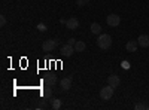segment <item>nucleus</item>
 Wrapping results in <instances>:
<instances>
[{
    "instance_id": "1",
    "label": "nucleus",
    "mask_w": 149,
    "mask_h": 110,
    "mask_svg": "<svg viewBox=\"0 0 149 110\" xmlns=\"http://www.w3.org/2000/svg\"><path fill=\"white\" fill-rule=\"evenodd\" d=\"M97 46L100 48V49H103V51L109 49V48L112 46V37H110L109 34H106V33L98 34V37H97Z\"/></svg>"
},
{
    "instance_id": "2",
    "label": "nucleus",
    "mask_w": 149,
    "mask_h": 110,
    "mask_svg": "<svg viewBox=\"0 0 149 110\" xmlns=\"http://www.w3.org/2000/svg\"><path fill=\"white\" fill-rule=\"evenodd\" d=\"M113 91H115V88H112L110 85H107V86L102 88V89H100V98L104 100V101L110 100L112 97H113Z\"/></svg>"
},
{
    "instance_id": "3",
    "label": "nucleus",
    "mask_w": 149,
    "mask_h": 110,
    "mask_svg": "<svg viewBox=\"0 0 149 110\" xmlns=\"http://www.w3.org/2000/svg\"><path fill=\"white\" fill-rule=\"evenodd\" d=\"M106 22H107V26H110V27H118L121 24V17L116 15V14H110V15H107Z\"/></svg>"
},
{
    "instance_id": "4",
    "label": "nucleus",
    "mask_w": 149,
    "mask_h": 110,
    "mask_svg": "<svg viewBox=\"0 0 149 110\" xmlns=\"http://www.w3.org/2000/svg\"><path fill=\"white\" fill-rule=\"evenodd\" d=\"M55 48H57V40H55V39H48V40H45L43 45H42V49H43L45 52H52Z\"/></svg>"
},
{
    "instance_id": "5",
    "label": "nucleus",
    "mask_w": 149,
    "mask_h": 110,
    "mask_svg": "<svg viewBox=\"0 0 149 110\" xmlns=\"http://www.w3.org/2000/svg\"><path fill=\"white\" fill-rule=\"evenodd\" d=\"M60 52H61V55L63 57H72L73 54H74V46L73 45H69V43H66V45H63L60 48Z\"/></svg>"
},
{
    "instance_id": "6",
    "label": "nucleus",
    "mask_w": 149,
    "mask_h": 110,
    "mask_svg": "<svg viewBox=\"0 0 149 110\" xmlns=\"http://www.w3.org/2000/svg\"><path fill=\"white\" fill-rule=\"evenodd\" d=\"M66 27H67L69 30H76V28L79 27V19H78L76 17L69 18V19L66 21Z\"/></svg>"
},
{
    "instance_id": "7",
    "label": "nucleus",
    "mask_w": 149,
    "mask_h": 110,
    "mask_svg": "<svg viewBox=\"0 0 149 110\" xmlns=\"http://www.w3.org/2000/svg\"><path fill=\"white\" fill-rule=\"evenodd\" d=\"M107 85H110L112 88H118L119 85H121V79H119V76H116V75H110V76L107 77Z\"/></svg>"
},
{
    "instance_id": "8",
    "label": "nucleus",
    "mask_w": 149,
    "mask_h": 110,
    "mask_svg": "<svg viewBox=\"0 0 149 110\" xmlns=\"http://www.w3.org/2000/svg\"><path fill=\"white\" fill-rule=\"evenodd\" d=\"M60 86H61V89L63 91H69L70 88H72V77L69 76V77H63L60 80Z\"/></svg>"
},
{
    "instance_id": "9",
    "label": "nucleus",
    "mask_w": 149,
    "mask_h": 110,
    "mask_svg": "<svg viewBox=\"0 0 149 110\" xmlns=\"http://www.w3.org/2000/svg\"><path fill=\"white\" fill-rule=\"evenodd\" d=\"M137 43L140 48H149V36L148 34H140L139 39H137Z\"/></svg>"
},
{
    "instance_id": "10",
    "label": "nucleus",
    "mask_w": 149,
    "mask_h": 110,
    "mask_svg": "<svg viewBox=\"0 0 149 110\" xmlns=\"http://www.w3.org/2000/svg\"><path fill=\"white\" fill-rule=\"evenodd\" d=\"M137 48H139L137 40H128L127 45H125V49H127L128 52H136V51H137Z\"/></svg>"
},
{
    "instance_id": "11",
    "label": "nucleus",
    "mask_w": 149,
    "mask_h": 110,
    "mask_svg": "<svg viewBox=\"0 0 149 110\" xmlns=\"http://www.w3.org/2000/svg\"><path fill=\"white\" fill-rule=\"evenodd\" d=\"M43 82H45L46 86H54V85L57 83V76H54V75H48V76H45Z\"/></svg>"
},
{
    "instance_id": "12",
    "label": "nucleus",
    "mask_w": 149,
    "mask_h": 110,
    "mask_svg": "<svg viewBox=\"0 0 149 110\" xmlns=\"http://www.w3.org/2000/svg\"><path fill=\"white\" fill-rule=\"evenodd\" d=\"M73 46H74V52H84L85 48H86V45L82 40H76V43H74Z\"/></svg>"
},
{
    "instance_id": "13",
    "label": "nucleus",
    "mask_w": 149,
    "mask_h": 110,
    "mask_svg": "<svg viewBox=\"0 0 149 110\" xmlns=\"http://www.w3.org/2000/svg\"><path fill=\"white\" fill-rule=\"evenodd\" d=\"M90 28H91V33L93 34H102V26L98 22H93Z\"/></svg>"
},
{
    "instance_id": "14",
    "label": "nucleus",
    "mask_w": 149,
    "mask_h": 110,
    "mask_svg": "<svg viewBox=\"0 0 149 110\" xmlns=\"http://www.w3.org/2000/svg\"><path fill=\"white\" fill-rule=\"evenodd\" d=\"M42 97H43V98H51V97H52V89H51V86L42 89Z\"/></svg>"
},
{
    "instance_id": "15",
    "label": "nucleus",
    "mask_w": 149,
    "mask_h": 110,
    "mask_svg": "<svg viewBox=\"0 0 149 110\" xmlns=\"http://www.w3.org/2000/svg\"><path fill=\"white\" fill-rule=\"evenodd\" d=\"M52 109H54V110H58V109H61V100H58V98H54V100H52Z\"/></svg>"
},
{
    "instance_id": "16",
    "label": "nucleus",
    "mask_w": 149,
    "mask_h": 110,
    "mask_svg": "<svg viewBox=\"0 0 149 110\" xmlns=\"http://www.w3.org/2000/svg\"><path fill=\"white\" fill-rule=\"evenodd\" d=\"M134 109H136V110H145V109H148V106H146L145 103H137V104L134 106Z\"/></svg>"
},
{
    "instance_id": "17",
    "label": "nucleus",
    "mask_w": 149,
    "mask_h": 110,
    "mask_svg": "<svg viewBox=\"0 0 149 110\" xmlns=\"http://www.w3.org/2000/svg\"><path fill=\"white\" fill-rule=\"evenodd\" d=\"M46 107H48V106H46V98H43V97H42V101H40V104L37 106L36 109H39V110H40V109H46Z\"/></svg>"
},
{
    "instance_id": "18",
    "label": "nucleus",
    "mask_w": 149,
    "mask_h": 110,
    "mask_svg": "<svg viewBox=\"0 0 149 110\" xmlns=\"http://www.w3.org/2000/svg\"><path fill=\"white\" fill-rule=\"evenodd\" d=\"M37 30H39V31H46V30H48V27L45 26V24H42V22H40V24H37Z\"/></svg>"
},
{
    "instance_id": "19",
    "label": "nucleus",
    "mask_w": 149,
    "mask_h": 110,
    "mask_svg": "<svg viewBox=\"0 0 149 110\" xmlns=\"http://www.w3.org/2000/svg\"><path fill=\"white\" fill-rule=\"evenodd\" d=\"M90 0H76V5L78 6H85V5H88Z\"/></svg>"
},
{
    "instance_id": "20",
    "label": "nucleus",
    "mask_w": 149,
    "mask_h": 110,
    "mask_svg": "<svg viewBox=\"0 0 149 110\" xmlns=\"http://www.w3.org/2000/svg\"><path fill=\"white\" fill-rule=\"evenodd\" d=\"M6 26V18L5 15H0V27H5Z\"/></svg>"
},
{
    "instance_id": "21",
    "label": "nucleus",
    "mask_w": 149,
    "mask_h": 110,
    "mask_svg": "<svg viewBox=\"0 0 149 110\" xmlns=\"http://www.w3.org/2000/svg\"><path fill=\"white\" fill-rule=\"evenodd\" d=\"M122 67L124 68H130V63L128 61H122Z\"/></svg>"
},
{
    "instance_id": "22",
    "label": "nucleus",
    "mask_w": 149,
    "mask_h": 110,
    "mask_svg": "<svg viewBox=\"0 0 149 110\" xmlns=\"http://www.w3.org/2000/svg\"><path fill=\"white\" fill-rule=\"evenodd\" d=\"M67 43H69V45H74V43H76V39H73V37H72V39H69Z\"/></svg>"
},
{
    "instance_id": "23",
    "label": "nucleus",
    "mask_w": 149,
    "mask_h": 110,
    "mask_svg": "<svg viewBox=\"0 0 149 110\" xmlns=\"http://www.w3.org/2000/svg\"><path fill=\"white\" fill-rule=\"evenodd\" d=\"M148 110H149V106H148Z\"/></svg>"
}]
</instances>
